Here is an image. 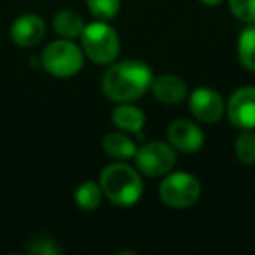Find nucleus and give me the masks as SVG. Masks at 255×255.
I'll use <instances>...</instances> for the list:
<instances>
[{"mask_svg": "<svg viewBox=\"0 0 255 255\" xmlns=\"http://www.w3.org/2000/svg\"><path fill=\"white\" fill-rule=\"evenodd\" d=\"M53 26H54V32L60 37L74 40V39H77V37H81V32H82V28H84V21H82V18L77 12L61 11V12H58V14H54Z\"/></svg>", "mask_w": 255, "mask_h": 255, "instance_id": "14", "label": "nucleus"}, {"mask_svg": "<svg viewBox=\"0 0 255 255\" xmlns=\"http://www.w3.org/2000/svg\"><path fill=\"white\" fill-rule=\"evenodd\" d=\"M229 7L234 18L243 23H255V0H229Z\"/></svg>", "mask_w": 255, "mask_h": 255, "instance_id": "19", "label": "nucleus"}, {"mask_svg": "<svg viewBox=\"0 0 255 255\" xmlns=\"http://www.w3.org/2000/svg\"><path fill=\"white\" fill-rule=\"evenodd\" d=\"M46 35V23L39 14H23L11 25V40L19 47L37 46Z\"/></svg>", "mask_w": 255, "mask_h": 255, "instance_id": "10", "label": "nucleus"}, {"mask_svg": "<svg viewBox=\"0 0 255 255\" xmlns=\"http://www.w3.org/2000/svg\"><path fill=\"white\" fill-rule=\"evenodd\" d=\"M201 4L205 5H210V7H215V5H220L224 2V0H199Z\"/></svg>", "mask_w": 255, "mask_h": 255, "instance_id": "21", "label": "nucleus"}, {"mask_svg": "<svg viewBox=\"0 0 255 255\" xmlns=\"http://www.w3.org/2000/svg\"><path fill=\"white\" fill-rule=\"evenodd\" d=\"M112 121L121 131L126 133H140L145 124V114L138 107L129 103H119L112 110Z\"/></svg>", "mask_w": 255, "mask_h": 255, "instance_id": "13", "label": "nucleus"}, {"mask_svg": "<svg viewBox=\"0 0 255 255\" xmlns=\"http://www.w3.org/2000/svg\"><path fill=\"white\" fill-rule=\"evenodd\" d=\"M44 70L58 79H68L79 74L84 65V51L75 46L70 39H61L51 42L40 56Z\"/></svg>", "mask_w": 255, "mask_h": 255, "instance_id": "4", "label": "nucleus"}, {"mask_svg": "<svg viewBox=\"0 0 255 255\" xmlns=\"http://www.w3.org/2000/svg\"><path fill=\"white\" fill-rule=\"evenodd\" d=\"M226 112L234 128L255 129V86L236 89L227 100Z\"/></svg>", "mask_w": 255, "mask_h": 255, "instance_id": "7", "label": "nucleus"}, {"mask_svg": "<svg viewBox=\"0 0 255 255\" xmlns=\"http://www.w3.org/2000/svg\"><path fill=\"white\" fill-rule=\"evenodd\" d=\"M238 58L247 70L255 72V23L248 25L238 37Z\"/></svg>", "mask_w": 255, "mask_h": 255, "instance_id": "15", "label": "nucleus"}, {"mask_svg": "<svg viewBox=\"0 0 255 255\" xmlns=\"http://www.w3.org/2000/svg\"><path fill=\"white\" fill-rule=\"evenodd\" d=\"M28 250L32 254H40V255H53V254H60V247L54 245L53 240H47V238H40V240L33 241L32 247H28Z\"/></svg>", "mask_w": 255, "mask_h": 255, "instance_id": "20", "label": "nucleus"}, {"mask_svg": "<svg viewBox=\"0 0 255 255\" xmlns=\"http://www.w3.org/2000/svg\"><path fill=\"white\" fill-rule=\"evenodd\" d=\"M159 196L161 201L171 208H189L201 196V184L187 171H175L161 182Z\"/></svg>", "mask_w": 255, "mask_h": 255, "instance_id": "5", "label": "nucleus"}, {"mask_svg": "<svg viewBox=\"0 0 255 255\" xmlns=\"http://www.w3.org/2000/svg\"><path fill=\"white\" fill-rule=\"evenodd\" d=\"M102 147L109 157L114 161H128L133 159L136 154V145L126 131H110L103 136Z\"/></svg>", "mask_w": 255, "mask_h": 255, "instance_id": "12", "label": "nucleus"}, {"mask_svg": "<svg viewBox=\"0 0 255 255\" xmlns=\"http://www.w3.org/2000/svg\"><path fill=\"white\" fill-rule=\"evenodd\" d=\"M152 95L163 105H178L187 96V84L175 74H161L152 81Z\"/></svg>", "mask_w": 255, "mask_h": 255, "instance_id": "11", "label": "nucleus"}, {"mask_svg": "<svg viewBox=\"0 0 255 255\" xmlns=\"http://www.w3.org/2000/svg\"><path fill=\"white\" fill-rule=\"evenodd\" d=\"M154 81L149 65L138 60H124L114 63L102 77V89L116 103H129L142 98Z\"/></svg>", "mask_w": 255, "mask_h": 255, "instance_id": "1", "label": "nucleus"}, {"mask_svg": "<svg viewBox=\"0 0 255 255\" xmlns=\"http://www.w3.org/2000/svg\"><path fill=\"white\" fill-rule=\"evenodd\" d=\"M102 198H103V192L100 184L91 180L81 184L77 187V191H75V203L84 212H93V210L98 208L100 203H102Z\"/></svg>", "mask_w": 255, "mask_h": 255, "instance_id": "16", "label": "nucleus"}, {"mask_svg": "<svg viewBox=\"0 0 255 255\" xmlns=\"http://www.w3.org/2000/svg\"><path fill=\"white\" fill-rule=\"evenodd\" d=\"M234 154L238 161L243 164H255V131L254 129H241L234 142Z\"/></svg>", "mask_w": 255, "mask_h": 255, "instance_id": "17", "label": "nucleus"}, {"mask_svg": "<svg viewBox=\"0 0 255 255\" xmlns=\"http://www.w3.org/2000/svg\"><path fill=\"white\" fill-rule=\"evenodd\" d=\"M189 109L192 116L201 123H217L224 117L226 102L215 89L201 86L196 88L189 96Z\"/></svg>", "mask_w": 255, "mask_h": 255, "instance_id": "8", "label": "nucleus"}, {"mask_svg": "<svg viewBox=\"0 0 255 255\" xmlns=\"http://www.w3.org/2000/svg\"><path fill=\"white\" fill-rule=\"evenodd\" d=\"M168 143L173 149L185 154L198 152L205 143V135L201 128L189 119H177L168 126Z\"/></svg>", "mask_w": 255, "mask_h": 255, "instance_id": "9", "label": "nucleus"}, {"mask_svg": "<svg viewBox=\"0 0 255 255\" xmlns=\"http://www.w3.org/2000/svg\"><path fill=\"white\" fill-rule=\"evenodd\" d=\"M81 47L84 54L96 65L114 63L121 51V40L117 32L105 21H95L84 25L81 32Z\"/></svg>", "mask_w": 255, "mask_h": 255, "instance_id": "3", "label": "nucleus"}, {"mask_svg": "<svg viewBox=\"0 0 255 255\" xmlns=\"http://www.w3.org/2000/svg\"><path fill=\"white\" fill-rule=\"evenodd\" d=\"M100 187L110 203L117 206H133L143 194V182L135 168L124 161L112 163L100 173Z\"/></svg>", "mask_w": 255, "mask_h": 255, "instance_id": "2", "label": "nucleus"}, {"mask_svg": "<svg viewBox=\"0 0 255 255\" xmlns=\"http://www.w3.org/2000/svg\"><path fill=\"white\" fill-rule=\"evenodd\" d=\"M135 163L138 171L147 177H164L173 170L177 163V154L170 143L164 142H149L136 149Z\"/></svg>", "mask_w": 255, "mask_h": 255, "instance_id": "6", "label": "nucleus"}, {"mask_svg": "<svg viewBox=\"0 0 255 255\" xmlns=\"http://www.w3.org/2000/svg\"><path fill=\"white\" fill-rule=\"evenodd\" d=\"M88 9L95 18L102 21H110L119 14L121 0H86Z\"/></svg>", "mask_w": 255, "mask_h": 255, "instance_id": "18", "label": "nucleus"}]
</instances>
